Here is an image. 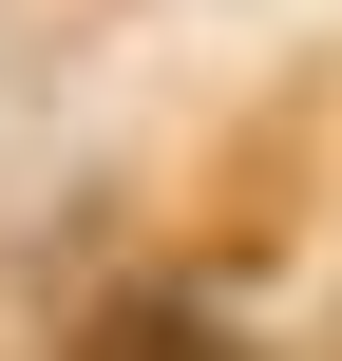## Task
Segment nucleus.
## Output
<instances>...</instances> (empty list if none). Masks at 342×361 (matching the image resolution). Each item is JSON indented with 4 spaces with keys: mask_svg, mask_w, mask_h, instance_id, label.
<instances>
[{
    "mask_svg": "<svg viewBox=\"0 0 342 361\" xmlns=\"http://www.w3.org/2000/svg\"><path fill=\"white\" fill-rule=\"evenodd\" d=\"M76 361H248V324H209L190 286H114V305H76Z\"/></svg>",
    "mask_w": 342,
    "mask_h": 361,
    "instance_id": "nucleus-1",
    "label": "nucleus"
}]
</instances>
